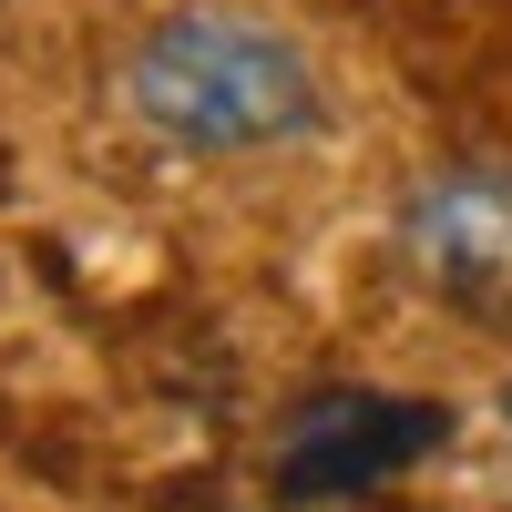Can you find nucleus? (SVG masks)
<instances>
[{"instance_id": "f257e3e1", "label": "nucleus", "mask_w": 512, "mask_h": 512, "mask_svg": "<svg viewBox=\"0 0 512 512\" xmlns=\"http://www.w3.org/2000/svg\"><path fill=\"white\" fill-rule=\"evenodd\" d=\"M123 93L185 154H267L318 134V62L246 11H164L123 62Z\"/></svg>"}, {"instance_id": "f03ea898", "label": "nucleus", "mask_w": 512, "mask_h": 512, "mask_svg": "<svg viewBox=\"0 0 512 512\" xmlns=\"http://www.w3.org/2000/svg\"><path fill=\"white\" fill-rule=\"evenodd\" d=\"M410 277L461 318H512V164H461L400 205Z\"/></svg>"}, {"instance_id": "7ed1b4c3", "label": "nucleus", "mask_w": 512, "mask_h": 512, "mask_svg": "<svg viewBox=\"0 0 512 512\" xmlns=\"http://www.w3.org/2000/svg\"><path fill=\"white\" fill-rule=\"evenodd\" d=\"M451 441V420L431 410V400H390V390H318L308 410L287 420V492H308V502H328V492H369V482H390V472H410L420 451H441Z\"/></svg>"}, {"instance_id": "20e7f679", "label": "nucleus", "mask_w": 512, "mask_h": 512, "mask_svg": "<svg viewBox=\"0 0 512 512\" xmlns=\"http://www.w3.org/2000/svg\"><path fill=\"white\" fill-rule=\"evenodd\" d=\"M502 420H512V390H502Z\"/></svg>"}]
</instances>
